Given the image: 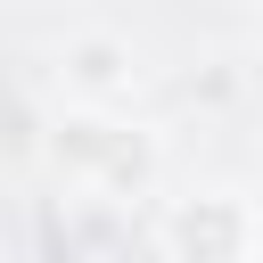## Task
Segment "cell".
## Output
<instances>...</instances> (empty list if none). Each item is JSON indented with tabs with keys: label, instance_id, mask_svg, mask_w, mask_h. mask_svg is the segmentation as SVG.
Masks as SVG:
<instances>
[{
	"label": "cell",
	"instance_id": "cell-3",
	"mask_svg": "<svg viewBox=\"0 0 263 263\" xmlns=\"http://www.w3.org/2000/svg\"><path fill=\"white\" fill-rule=\"evenodd\" d=\"M58 74H66V99H74V107H115V99H132V82H140L123 33H74L66 58H58Z\"/></svg>",
	"mask_w": 263,
	"mask_h": 263
},
{
	"label": "cell",
	"instance_id": "cell-6",
	"mask_svg": "<svg viewBox=\"0 0 263 263\" xmlns=\"http://www.w3.org/2000/svg\"><path fill=\"white\" fill-rule=\"evenodd\" d=\"M255 8H263V0H255Z\"/></svg>",
	"mask_w": 263,
	"mask_h": 263
},
{
	"label": "cell",
	"instance_id": "cell-5",
	"mask_svg": "<svg viewBox=\"0 0 263 263\" xmlns=\"http://www.w3.org/2000/svg\"><path fill=\"white\" fill-rule=\"evenodd\" d=\"M0 263H8V238H0Z\"/></svg>",
	"mask_w": 263,
	"mask_h": 263
},
{
	"label": "cell",
	"instance_id": "cell-4",
	"mask_svg": "<svg viewBox=\"0 0 263 263\" xmlns=\"http://www.w3.org/2000/svg\"><path fill=\"white\" fill-rule=\"evenodd\" d=\"M255 263H263V197H255Z\"/></svg>",
	"mask_w": 263,
	"mask_h": 263
},
{
	"label": "cell",
	"instance_id": "cell-1",
	"mask_svg": "<svg viewBox=\"0 0 263 263\" xmlns=\"http://www.w3.org/2000/svg\"><path fill=\"white\" fill-rule=\"evenodd\" d=\"M49 173L66 189H82V197H115L123 205V197L156 189L164 156H156V132L123 123L115 107H66L49 123Z\"/></svg>",
	"mask_w": 263,
	"mask_h": 263
},
{
	"label": "cell",
	"instance_id": "cell-2",
	"mask_svg": "<svg viewBox=\"0 0 263 263\" xmlns=\"http://www.w3.org/2000/svg\"><path fill=\"white\" fill-rule=\"evenodd\" d=\"M164 263H255V197L230 189H189L156 214Z\"/></svg>",
	"mask_w": 263,
	"mask_h": 263
}]
</instances>
